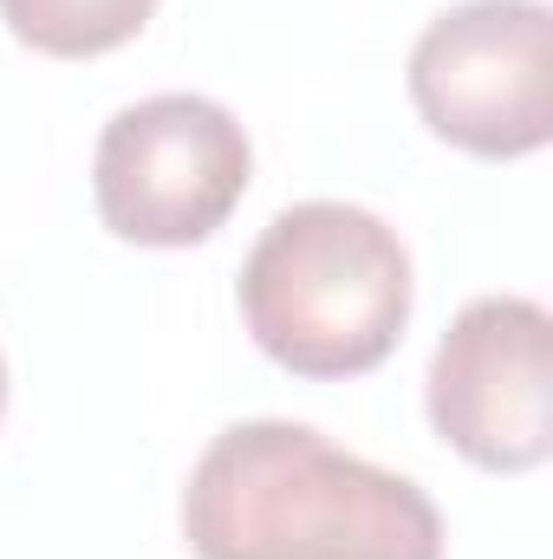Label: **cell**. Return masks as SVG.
I'll return each instance as SVG.
<instances>
[{"label":"cell","instance_id":"1","mask_svg":"<svg viewBox=\"0 0 553 559\" xmlns=\"http://www.w3.org/2000/svg\"><path fill=\"white\" fill-rule=\"evenodd\" d=\"M196 559H443L436 501L306 423H228L189 468Z\"/></svg>","mask_w":553,"mask_h":559},{"label":"cell","instance_id":"2","mask_svg":"<svg viewBox=\"0 0 553 559\" xmlns=\"http://www.w3.org/2000/svg\"><path fill=\"white\" fill-rule=\"evenodd\" d=\"M242 319L293 378H365L404 338L411 254L358 202H293L242 261Z\"/></svg>","mask_w":553,"mask_h":559},{"label":"cell","instance_id":"3","mask_svg":"<svg viewBox=\"0 0 553 559\" xmlns=\"http://www.w3.org/2000/svg\"><path fill=\"white\" fill-rule=\"evenodd\" d=\"M255 143L242 118L202 92H156L125 105L92 156V202L118 241L196 248L248 195Z\"/></svg>","mask_w":553,"mask_h":559},{"label":"cell","instance_id":"4","mask_svg":"<svg viewBox=\"0 0 553 559\" xmlns=\"http://www.w3.org/2000/svg\"><path fill=\"white\" fill-rule=\"evenodd\" d=\"M411 105L443 143L515 163L553 138L548 0H462L411 46Z\"/></svg>","mask_w":553,"mask_h":559},{"label":"cell","instance_id":"5","mask_svg":"<svg viewBox=\"0 0 553 559\" xmlns=\"http://www.w3.org/2000/svg\"><path fill=\"white\" fill-rule=\"evenodd\" d=\"M430 423L436 436L489 468L528 475L553 449V319L541 299L489 293L469 299L449 332L436 338L430 378Z\"/></svg>","mask_w":553,"mask_h":559},{"label":"cell","instance_id":"6","mask_svg":"<svg viewBox=\"0 0 553 559\" xmlns=\"http://www.w3.org/2000/svg\"><path fill=\"white\" fill-rule=\"evenodd\" d=\"M156 0H0V20L20 46L46 59H98L150 26Z\"/></svg>","mask_w":553,"mask_h":559},{"label":"cell","instance_id":"7","mask_svg":"<svg viewBox=\"0 0 553 559\" xmlns=\"http://www.w3.org/2000/svg\"><path fill=\"white\" fill-rule=\"evenodd\" d=\"M0 411H7V365H0Z\"/></svg>","mask_w":553,"mask_h":559}]
</instances>
